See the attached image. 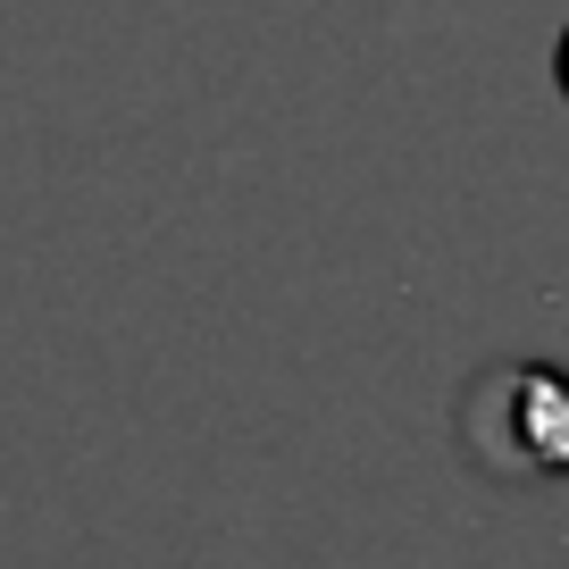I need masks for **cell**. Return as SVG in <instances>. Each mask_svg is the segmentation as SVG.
I'll list each match as a JSON object with an SVG mask.
<instances>
[{"label":"cell","instance_id":"1","mask_svg":"<svg viewBox=\"0 0 569 569\" xmlns=\"http://www.w3.org/2000/svg\"><path fill=\"white\" fill-rule=\"evenodd\" d=\"M461 445L495 486L569 478V377L545 360H495L461 386Z\"/></svg>","mask_w":569,"mask_h":569},{"label":"cell","instance_id":"2","mask_svg":"<svg viewBox=\"0 0 569 569\" xmlns=\"http://www.w3.org/2000/svg\"><path fill=\"white\" fill-rule=\"evenodd\" d=\"M552 84L569 92V26H561V42H552Z\"/></svg>","mask_w":569,"mask_h":569}]
</instances>
